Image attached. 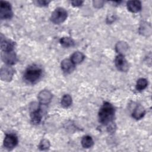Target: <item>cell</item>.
I'll return each instance as SVG.
<instances>
[{
	"mask_svg": "<svg viewBox=\"0 0 152 152\" xmlns=\"http://www.w3.org/2000/svg\"><path fill=\"white\" fill-rule=\"evenodd\" d=\"M50 146V141L47 139H43L40 142V144L39 145V148L40 150H46L49 148Z\"/></svg>",
	"mask_w": 152,
	"mask_h": 152,
	"instance_id": "22",
	"label": "cell"
},
{
	"mask_svg": "<svg viewBox=\"0 0 152 152\" xmlns=\"http://www.w3.org/2000/svg\"><path fill=\"white\" fill-rule=\"evenodd\" d=\"M59 42L61 45L65 48L72 47L75 45L74 40L69 37H63L60 39Z\"/></svg>",
	"mask_w": 152,
	"mask_h": 152,
	"instance_id": "18",
	"label": "cell"
},
{
	"mask_svg": "<svg viewBox=\"0 0 152 152\" xmlns=\"http://www.w3.org/2000/svg\"><path fill=\"white\" fill-rule=\"evenodd\" d=\"M85 58L84 55L79 51H77L74 52L70 58L71 61L73 62V64H78L82 62Z\"/></svg>",
	"mask_w": 152,
	"mask_h": 152,
	"instance_id": "15",
	"label": "cell"
},
{
	"mask_svg": "<svg viewBox=\"0 0 152 152\" xmlns=\"http://www.w3.org/2000/svg\"><path fill=\"white\" fill-rule=\"evenodd\" d=\"M14 42L11 40L1 37V49L3 52H8L13 51L14 48Z\"/></svg>",
	"mask_w": 152,
	"mask_h": 152,
	"instance_id": "11",
	"label": "cell"
},
{
	"mask_svg": "<svg viewBox=\"0 0 152 152\" xmlns=\"http://www.w3.org/2000/svg\"><path fill=\"white\" fill-rule=\"evenodd\" d=\"M145 114V110L141 104H137L132 113V116L136 120L141 119Z\"/></svg>",
	"mask_w": 152,
	"mask_h": 152,
	"instance_id": "14",
	"label": "cell"
},
{
	"mask_svg": "<svg viewBox=\"0 0 152 152\" xmlns=\"http://www.w3.org/2000/svg\"><path fill=\"white\" fill-rule=\"evenodd\" d=\"M14 69L10 65L4 66L1 68L0 77L1 80L4 81H10L12 79L14 74Z\"/></svg>",
	"mask_w": 152,
	"mask_h": 152,
	"instance_id": "7",
	"label": "cell"
},
{
	"mask_svg": "<svg viewBox=\"0 0 152 152\" xmlns=\"http://www.w3.org/2000/svg\"><path fill=\"white\" fill-rule=\"evenodd\" d=\"M94 144V141L91 137L89 135H85L81 140V145L85 148H89Z\"/></svg>",
	"mask_w": 152,
	"mask_h": 152,
	"instance_id": "17",
	"label": "cell"
},
{
	"mask_svg": "<svg viewBox=\"0 0 152 152\" xmlns=\"http://www.w3.org/2000/svg\"><path fill=\"white\" fill-rule=\"evenodd\" d=\"M68 17L67 11L62 7L56 8L52 13L50 16V21L56 24L63 23Z\"/></svg>",
	"mask_w": 152,
	"mask_h": 152,
	"instance_id": "3",
	"label": "cell"
},
{
	"mask_svg": "<svg viewBox=\"0 0 152 152\" xmlns=\"http://www.w3.org/2000/svg\"><path fill=\"white\" fill-rule=\"evenodd\" d=\"M148 86V81L145 78H139L136 83V90L137 91H142L144 90Z\"/></svg>",
	"mask_w": 152,
	"mask_h": 152,
	"instance_id": "20",
	"label": "cell"
},
{
	"mask_svg": "<svg viewBox=\"0 0 152 152\" xmlns=\"http://www.w3.org/2000/svg\"><path fill=\"white\" fill-rule=\"evenodd\" d=\"M30 111L31 123L34 125L39 124L41 122L43 116L42 109L40 105H38L36 103H33L32 104H30Z\"/></svg>",
	"mask_w": 152,
	"mask_h": 152,
	"instance_id": "4",
	"label": "cell"
},
{
	"mask_svg": "<svg viewBox=\"0 0 152 152\" xmlns=\"http://www.w3.org/2000/svg\"><path fill=\"white\" fill-rule=\"evenodd\" d=\"M104 2L103 1H94L93 2V6L96 8H100L103 6Z\"/></svg>",
	"mask_w": 152,
	"mask_h": 152,
	"instance_id": "24",
	"label": "cell"
},
{
	"mask_svg": "<svg viewBox=\"0 0 152 152\" xmlns=\"http://www.w3.org/2000/svg\"><path fill=\"white\" fill-rule=\"evenodd\" d=\"M18 144V138L13 134H6L4 140V146L7 150H12Z\"/></svg>",
	"mask_w": 152,
	"mask_h": 152,
	"instance_id": "8",
	"label": "cell"
},
{
	"mask_svg": "<svg viewBox=\"0 0 152 152\" xmlns=\"http://www.w3.org/2000/svg\"><path fill=\"white\" fill-rule=\"evenodd\" d=\"M2 60L8 65H12L15 64L17 61L16 54L13 52H3L1 55Z\"/></svg>",
	"mask_w": 152,
	"mask_h": 152,
	"instance_id": "9",
	"label": "cell"
},
{
	"mask_svg": "<svg viewBox=\"0 0 152 152\" xmlns=\"http://www.w3.org/2000/svg\"><path fill=\"white\" fill-rule=\"evenodd\" d=\"M42 74V69L37 65L29 66L24 74V79L28 84L36 83L40 78Z\"/></svg>",
	"mask_w": 152,
	"mask_h": 152,
	"instance_id": "2",
	"label": "cell"
},
{
	"mask_svg": "<svg viewBox=\"0 0 152 152\" xmlns=\"http://www.w3.org/2000/svg\"><path fill=\"white\" fill-rule=\"evenodd\" d=\"M128 45L126 42L123 41L118 42L115 46L116 51L119 53V54H121L123 55L127 52V50H128Z\"/></svg>",
	"mask_w": 152,
	"mask_h": 152,
	"instance_id": "16",
	"label": "cell"
},
{
	"mask_svg": "<svg viewBox=\"0 0 152 152\" xmlns=\"http://www.w3.org/2000/svg\"><path fill=\"white\" fill-rule=\"evenodd\" d=\"M140 32L143 35H148L151 34V26L146 22H143L140 27Z\"/></svg>",
	"mask_w": 152,
	"mask_h": 152,
	"instance_id": "21",
	"label": "cell"
},
{
	"mask_svg": "<svg viewBox=\"0 0 152 152\" xmlns=\"http://www.w3.org/2000/svg\"><path fill=\"white\" fill-rule=\"evenodd\" d=\"M72 102L71 96L68 94H66L62 96L61 100V104L63 107L67 108L71 105Z\"/></svg>",
	"mask_w": 152,
	"mask_h": 152,
	"instance_id": "19",
	"label": "cell"
},
{
	"mask_svg": "<svg viewBox=\"0 0 152 152\" xmlns=\"http://www.w3.org/2000/svg\"><path fill=\"white\" fill-rule=\"evenodd\" d=\"M84 1H71V4H72V6L74 7H80L82 5V4H83Z\"/></svg>",
	"mask_w": 152,
	"mask_h": 152,
	"instance_id": "25",
	"label": "cell"
},
{
	"mask_svg": "<svg viewBox=\"0 0 152 152\" xmlns=\"http://www.w3.org/2000/svg\"><path fill=\"white\" fill-rule=\"evenodd\" d=\"M115 64L116 68L122 72H126L129 69V64L123 55L119 54L116 56Z\"/></svg>",
	"mask_w": 152,
	"mask_h": 152,
	"instance_id": "6",
	"label": "cell"
},
{
	"mask_svg": "<svg viewBox=\"0 0 152 152\" xmlns=\"http://www.w3.org/2000/svg\"><path fill=\"white\" fill-rule=\"evenodd\" d=\"M126 7L128 11L133 13L139 12L142 8L141 2L139 1H129L126 3Z\"/></svg>",
	"mask_w": 152,
	"mask_h": 152,
	"instance_id": "12",
	"label": "cell"
},
{
	"mask_svg": "<svg viewBox=\"0 0 152 152\" xmlns=\"http://www.w3.org/2000/svg\"><path fill=\"white\" fill-rule=\"evenodd\" d=\"M50 2V1H46V0H38L33 1V3L39 7H46L49 5Z\"/></svg>",
	"mask_w": 152,
	"mask_h": 152,
	"instance_id": "23",
	"label": "cell"
},
{
	"mask_svg": "<svg viewBox=\"0 0 152 152\" xmlns=\"http://www.w3.org/2000/svg\"><path fill=\"white\" fill-rule=\"evenodd\" d=\"M13 15L11 4L8 1L0 2V18L2 20L10 19Z\"/></svg>",
	"mask_w": 152,
	"mask_h": 152,
	"instance_id": "5",
	"label": "cell"
},
{
	"mask_svg": "<svg viewBox=\"0 0 152 152\" xmlns=\"http://www.w3.org/2000/svg\"><path fill=\"white\" fill-rule=\"evenodd\" d=\"M115 113V110L113 106L109 102H104L98 113L99 122L103 125H109L113 124Z\"/></svg>",
	"mask_w": 152,
	"mask_h": 152,
	"instance_id": "1",
	"label": "cell"
},
{
	"mask_svg": "<svg viewBox=\"0 0 152 152\" xmlns=\"http://www.w3.org/2000/svg\"><path fill=\"white\" fill-rule=\"evenodd\" d=\"M62 70L66 73H70L74 71L75 68V64L69 59H65L62 61L61 64Z\"/></svg>",
	"mask_w": 152,
	"mask_h": 152,
	"instance_id": "13",
	"label": "cell"
},
{
	"mask_svg": "<svg viewBox=\"0 0 152 152\" xmlns=\"http://www.w3.org/2000/svg\"><path fill=\"white\" fill-rule=\"evenodd\" d=\"M37 98L40 104H48L52 99V94L49 90H43L39 93Z\"/></svg>",
	"mask_w": 152,
	"mask_h": 152,
	"instance_id": "10",
	"label": "cell"
}]
</instances>
